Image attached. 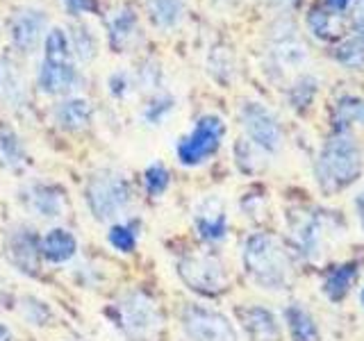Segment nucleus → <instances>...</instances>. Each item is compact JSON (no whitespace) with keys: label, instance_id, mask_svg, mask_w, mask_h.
Wrapping results in <instances>:
<instances>
[{"label":"nucleus","instance_id":"f257e3e1","mask_svg":"<svg viewBox=\"0 0 364 341\" xmlns=\"http://www.w3.org/2000/svg\"><path fill=\"white\" fill-rule=\"evenodd\" d=\"M244 271L264 291H284L291 282V259L276 237L255 232L244 242Z\"/></svg>","mask_w":364,"mask_h":341},{"label":"nucleus","instance_id":"f03ea898","mask_svg":"<svg viewBox=\"0 0 364 341\" xmlns=\"http://www.w3.org/2000/svg\"><path fill=\"white\" fill-rule=\"evenodd\" d=\"M362 173L360 146L348 132L328 139L316 157V182L323 193H337L350 187Z\"/></svg>","mask_w":364,"mask_h":341},{"label":"nucleus","instance_id":"7ed1b4c3","mask_svg":"<svg viewBox=\"0 0 364 341\" xmlns=\"http://www.w3.org/2000/svg\"><path fill=\"white\" fill-rule=\"evenodd\" d=\"M119 328L128 341H159L164 316L159 305L144 291H130L117 303Z\"/></svg>","mask_w":364,"mask_h":341},{"label":"nucleus","instance_id":"20e7f679","mask_svg":"<svg viewBox=\"0 0 364 341\" xmlns=\"http://www.w3.org/2000/svg\"><path fill=\"white\" fill-rule=\"evenodd\" d=\"M85 198L89 205V212L94 214V219L100 223H109L128 212L132 202V189H130V182L121 173L105 168L89 178Z\"/></svg>","mask_w":364,"mask_h":341},{"label":"nucleus","instance_id":"39448f33","mask_svg":"<svg viewBox=\"0 0 364 341\" xmlns=\"http://www.w3.org/2000/svg\"><path fill=\"white\" fill-rule=\"evenodd\" d=\"M77 85V71L71 62V45L66 32L55 28L46 37V57L39 71V87L43 94L62 96Z\"/></svg>","mask_w":364,"mask_h":341},{"label":"nucleus","instance_id":"423d86ee","mask_svg":"<svg viewBox=\"0 0 364 341\" xmlns=\"http://www.w3.org/2000/svg\"><path fill=\"white\" fill-rule=\"evenodd\" d=\"M178 276L193 293L221 296L230 287V278L223 266V261L212 253H189L178 259Z\"/></svg>","mask_w":364,"mask_h":341},{"label":"nucleus","instance_id":"0eeeda50","mask_svg":"<svg viewBox=\"0 0 364 341\" xmlns=\"http://www.w3.org/2000/svg\"><path fill=\"white\" fill-rule=\"evenodd\" d=\"M225 134V123L214 117V114H208V117L198 119V123L193 125V130L180 139L178 144V159L185 166H198L219 151L221 139Z\"/></svg>","mask_w":364,"mask_h":341},{"label":"nucleus","instance_id":"6e6552de","mask_svg":"<svg viewBox=\"0 0 364 341\" xmlns=\"http://www.w3.org/2000/svg\"><path fill=\"white\" fill-rule=\"evenodd\" d=\"M182 328L191 341H239V335L225 314L203 305H187Z\"/></svg>","mask_w":364,"mask_h":341},{"label":"nucleus","instance_id":"1a4fd4ad","mask_svg":"<svg viewBox=\"0 0 364 341\" xmlns=\"http://www.w3.org/2000/svg\"><path fill=\"white\" fill-rule=\"evenodd\" d=\"M242 125L248 134V141L262 153H278L282 148V128L278 119L262 105V102H244L242 112Z\"/></svg>","mask_w":364,"mask_h":341},{"label":"nucleus","instance_id":"9d476101","mask_svg":"<svg viewBox=\"0 0 364 341\" xmlns=\"http://www.w3.org/2000/svg\"><path fill=\"white\" fill-rule=\"evenodd\" d=\"M5 255L7 261L16 271L26 273V276H37L39 273V239L26 225H16L9 230L5 239Z\"/></svg>","mask_w":364,"mask_h":341},{"label":"nucleus","instance_id":"9b49d317","mask_svg":"<svg viewBox=\"0 0 364 341\" xmlns=\"http://www.w3.org/2000/svg\"><path fill=\"white\" fill-rule=\"evenodd\" d=\"M193 225L203 242L216 244L223 242L228 234V214L225 205L219 196H208L193 207Z\"/></svg>","mask_w":364,"mask_h":341},{"label":"nucleus","instance_id":"f8f14e48","mask_svg":"<svg viewBox=\"0 0 364 341\" xmlns=\"http://www.w3.org/2000/svg\"><path fill=\"white\" fill-rule=\"evenodd\" d=\"M46 18L37 9H21L9 21V39L23 53H32L41 41Z\"/></svg>","mask_w":364,"mask_h":341},{"label":"nucleus","instance_id":"ddd939ff","mask_svg":"<svg viewBox=\"0 0 364 341\" xmlns=\"http://www.w3.org/2000/svg\"><path fill=\"white\" fill-rule=\"evenodd\" d=\"M273 62H276L278 68L282 71H294V68H301L303 64H307V50L305 43L299 39L294 26H284V32H278L273 37Z\"/></svg>","mask_w":364,"mask_h":341},{"label":"nucleus","instance_id":"4468645a","mask_svg":"<svg viewBox=\"0 0 364 341\" xmlns=\"http://www.w3.org/2000/svg\"><path fill=\"white\" fill-rule=\"evenodd\" d=\"M23 202L26 207L39 216V219H60L66 212V202H64V193L57 187L48 185H32L23 191Z\"/></svg>","mask_w":364,"mask_h":341},{"label":"nucleus","instance_id":"2eb2a0df","mask_svg":"<svg viewBox=\"0 0 364 341\" xmlns=\"http://www.w3.org/2000/svg\"><path fill=\"white\" fill-rule=\"evenodd\" d=\"M239 321H242L246 335L253 341H280V325L276 321L273 312L267 307L250 305L239 312Z\"/></svg>","mask_w":364,"mask_h":341},{"label":"nucleus","instance_id":"dca6fc26","mask_svg":"<svg viewBox=\"0 0 364 341\" xmlns=\"http://www.w3.org/2000/svg\"><path fill=\"white\" fill-rule=\"evenodd\" d=\"M39 253L53 264H64V261H71L77 253V239L66 227H53L41 237Z\"/></svg>","mask_w":364,"mask_h":341},{"label":"nucleus","instance_id":"f3484780","mask_svg":"<svg viewBox=\"0 0 364 341\" xmlns=\"http://www.w3.org/2000/svg\"><path fill=\"white\" fill-rule=\"evenodd\" d=\"M291 237L296 248L301 250L305 257H318L321 255V246H323V234H321V221L312 214L299 216L291 223Z\"/></svg>","mask_w":364,"mask_h":341},{"label":"nucleus","instance_id":"a211bd4d","mask_svg":"<svg viewBox=\"0 0 364 341\" xmlns=\"http://www.w3.org/2000/svg\"><path fill=\"white\" fill-rule=\"evenodd\" d=\"M284 323H287L291 341H321L314 316L299 303H294L284 310Z\"/></svg>","mask_w":364,"mask_h":341},{"label":"nucleus","instance_id":"6ab92c4d","mask_svg":"<svg viewBox=\"0 0 364 341\" xmlns=\"http://www.w3.org/2000/svg\"><path fill=\"white\" fill-rule=\"evenodd\" d=\"M358 273H360V269H358L355 261H348V264H341V266L333 269L323 278V284H321L323 296L330 301H335V303L341 301V298H346L350 287L358 280Z\"/></svg>","mask_w":364,"mask_h":341},{"label":"nucleus","instance_id":"aec40b11","mask_svg":"<svg viewBox=\"0 0 364 341\" xmlns=\"http://www.w3.org/2000/svg\"><path fill=\"white\" fill-rule=\"evenodd\" d=\"M57 123L66 130H82L91 123V105L85 98H68L55 109Z\"/></svg>","mask_w":364,"mask_h":341},{"label":"nucleus","instance_id":"412c9836","mask_svg":"<svg viewBox=\"0 0 364 341\" xmlns=\"http://www.w3.org/2000/svg\"><path fill=\"white\" fill-rule=\"evenodd\" d=\"M0 100L7 105H21L26 100V85L18 68L5 57H0Z\"/></svg>","mask_w":364,"mask_h":341},{"label":"nucleus","instance_id":"4be33fe9","mask_svg":"<svg viewBox=\"0 0 364 341\" xmlns=\"http://www.w3.org/2000/svg\"><path fill=\"white\" fill-rule=\"evenodd\" d=\"M182 0H146V11L159 28H173L182 18Z\"/></svg>","mask_w":364,"mask_h":341},{"label":"nucleus","instance_id":"5701e85b","mask_svg":"<svg viewBox=\"0 0 364 341\" xmlns=\"http://www.w3.org/2000/svg\"><path fill=\"white\" fill-rule=\"evenodd\" d=\"M109 30H112L114 48H125L128 41L134 37V32H136V18L132 14V9L130 7L119 9L117 16H114L112 23H109Z\"/></svg>","mask_w":364,"mask_h":341},{"label":"nucleus","instance_id":"b1692460","mask_svg":"<svg viewBox=\"0 0 364 341\" xmlns=\"http://www.w3.org/2000/svg\"><path fill=\"white\" fill-rule=\"evenodd\" d=\"M337 62L341 66L350 68V71H360V68H364V41L350 39V41L341 43L337 48Z\"/></svg>","mask_w":364,"mask_h":341},{"label":"nucleus","instance_id":"393cba45","mask_svg":"<svg viewBox=\"0 0 364 341\" xmlns=\"http://www.w3.org/2000/svg\"><path fill=\"white\" fill-rule=\"evenodd\" d=\"M307 26H310L312 34L316 39H333L337 34V18L326 9H314L307 16Z\"/></svg>","mask_w":364,"mask_h":341},{"label":"nucleus","instance_id":"a878e982","mask_svg":"<svg viewBox=\"0 0 364 341\" xmlns=\"http://www.w3.org/2000/svg\"><path fill=\"white\" fill-rule=\"evenodd\" d=\"M0 159H3V164H7L9 168H21L26 164L23 148L11 132H0Z\"/></svg>","mask_w":364,"mask_h":341},{"label":"nucleus","instance_id":"bb28decb","mask_svg":"<svg viewBox=\"0 0 364 341\" xmlns=\"http://www.w3.org/2000/svg\"><path fill=\"white\" fill-rule=\"evenodd\" d=\"M337 123L339 125H364V100L344 98L337 105Z\"/></svg>","mask_w":364,"mask_h":341},{"label":"nucleus","instance_id":"cd10ccee","mask_svg":"<svg viewBox=\"0 0 364 341\" xmlns=\"http://www.w3.org/2000/svg\"><path fill=\"white\" fill-rule=\"evenodd\" d=\"M109 244L119 250V253H132L136 246V232L130 223H117L112 225V230L107 232Z\"/></svg>","mask_w":364,"mask_h":341},{"label":"nucleus","instance_id":"c85d7f7f","mask_svg":"<svg viewBox=\"0 0 364 341\" xmlns=\"http://www.w3.org/2000/svg\"><path fill=\"white\" fill-rule=\"evenodd\" d=\"M144 182H146V189L151 196H162V193L166 191L168 187V182H171V175H168V170L164 164H151L146 168V173H144Z\"/></svg>","mask_w":364,"mask_h":341},{"label":"nucleus","instance_id":"c756f323","mask_svg":"<svg viewBox=\"0 0 364 341\" xmlns=\"http://www.w3.org/2000/svg\"><path fill=\"white\" fill-rule=\"evenodd\" d=\"M21 314L32 325H46L50 321V307L37 301V298H23L21 301Z\"/></svg>","mask_w":364,"mask_h":341},{"label":"nucleus","instance_id":"7c9ffc66","mask_svg":"<svg viewBox=\"0 0 364 341\" xmlns=\"http://www.w3.org/2000/svg\"><path fill=\"white\" fill-rule=\"evenodd\" d=\"M314 91H316L314 80H310V77H301L299 82H296V85L291 87V100H294V105H296V107L310 105V100H312V96H314Z\"/></svg>","mask_w":364,"mask_h":341},{"label":"nucleus","instance_id":"2f4dec72","mask_svg":"<svg viewBox=\"0 0 364 341\" xmlns=\"http://www.w3.org/2000/svg\"><path fill=\"white\" fill-rule=\"evenodd\" d=\"M255 151H259V148H255L250 141L242 139L237 146H235V153H237V162L239 166H242L244 170H257V157H255Z\"/></svg>","mask_w":364,"mask_h":341},{"label":"nucleus","instance_id":"473e14b6","mask_svg":"<svg viewBox=\"0 0 364 341\" xmlns=\"http://www.w3.org/2000/svg\"><path fill=\"white\" fill-rule=\"evenodd\" d=\"M353 28L358 32V39L364 41V0H360L355 7V14H353Z\"/></svg>","mask_w":364,"mask_h":341},{"label":"nucleus","instance_id":"72a5a7b5","mask_svg":"<svg viewBox=\"0 0 364 341\" xmlns=\"http://www.w3.org/2000/svg\"><path fill=\"white\" fill-rule=\"evenodd\" d=\"M355 212H358L360 225H362V230H364V189L358 193V198H355Z\"/></svg>","mask_w":364,"mask_h":341},{"label":"nucleus","instance_id":"f704fd0d","mask_svg":"<svg viewBox=\"0 0 364 341\" xmlns=\"http://www.w3.org/2000/svg\"><path fill=\"white\" fill-rule=\"evenodd\" d=\"M328 7L330 9H335V11H344L348 5H350V0H326Z\"/></svg>","mask_w":364,"mask_h":341},{"label":"nucleus","instance_id":"c9c22d12","mask_svg":"<svg viewBox=\"0 0 364 341\" xmlns=\"http://www.w3.org/2000/svg\"><path fill=\"white\" fill-rule=\"evenodd\" d=\"M0 341H16L14 332H11V328H7L5 323H0Z\"/></svg>","mask_w":364,"mask_h":341},{"label":"nucleus","instance_id":"e433bc0d","mask_svg":"<svg viewBox=\"0 0 364 341\" xmlns=\"http://www.w3.org/2000/svg\"><path fill=\"white\" fill-rule=\"evenodd\" d=\"M273 5H278V7H284V9H289V7H296L301 3V0H271Z\"/></svg>","mask_w":364,"mask_h":341},{"label":"nucleus","instance_id":"4c0bfd02","mask_svg":"<svg viewBox=\"0 0 364 341\" xmlns=\"http://www.w3.org/2000/svg\"><path fill=\"white\" fill-rule=\"evenodd\" d=\"M7 303H9V293L3 287V282H0V307H7Z\"/></svg>","mask_w":364,"mask_h":341},{"label":"nucleus","instance_id":"58836bf2","mask_svg":"<svg viewBox=\"0 0 364 341\" xmlns=\"http://www.w3.org/2000/svg\"><path fill=\"white\" fill-rule=\"evenodd\" d=\"M68 3H71L73 7H77V9H89L91 7L89 0H68Z\"/></svg>","mask_w":364,"mask_h":341},{"label":"nucleus","instance_id":"ea45409f","mask_svg":"<svg viewBox=\"0 0 364 341\" xmlns=\"http://www.w3.org/2000/svg\"><path fill=\"white\" fill-rule=\"evenodd\" d=\"M360 303H362V307H364V287H362V293H360Z\"/></svg>","mask_w":364,"mask_h":341}]
</instances>
